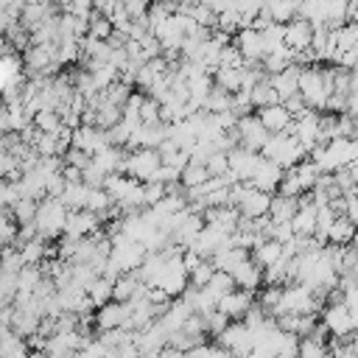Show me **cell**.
Masks as SVG:
<instances>
[{"instance_id":"1","label":"cell","mask_w":358,"mask_h":358,"mask_svg":"<svg viewBox=\"0 0 358 358\" xmlns=\"http://www.w3.org/2000/svg\"><path fill=\"white\" fill-rule=\"evenodd\" d=\"M299 95L310 112H324L327 98L333 95V67L308 64L299 70Z\"/></svg>"},{"instance_id":"2","label":"cell","mask_w":358,"mask_h":358,"mask_svg":"<svg viewBox=\"0 0 358 358\" xmlns=\"http://www.w3.org/2000/svg\"><path fill=\"white\" fill-rule=\"evenodd\" d=\"M358 159V137L355 140H330L324 145H316L310 151V162L319 168V173H336L350 168Z\"/></svg>"},{"instance_id":"3","label":"cell","mask_w":358,"mask_h":358,"mask_svg":"<svg viewBox=\"0 0 358 358\" xmlns=\"http://www.w3.org/2000/svg\"><path fill=\"white\" fill-rule=\"evenodd\" d=\"M260 157L268 159V162H274V165H280L282 171H291V168H296L308 157V151L291 134H271L268 143L263 145Z\"/></svg>"},{"instance_id":"4","label":"cell","mask_w":358,"mask_h":358,"mask_svg":"<svg viewBox=\"0 0 358 358\" xmlns=\"http://www.w3.org/2000/svg\"><path fill=\"white\" fill-rule=\"evenodd\" d=\"M64 224H67V207L59 201V199H42L36 201V215H34V229L39 238H53V235H62L64 232Z\"/></svg>"},{"instance_id":"5","label":"cell","mask_w":358,"mask_h":358,"mask_svg":"<svg viewBox=\"0 0 358 358\" xmlns=\"http://www.w3.org/2000/svg\"><path fill=\"white\" fill-rule=\"evenodd\" d=\"M159 165H162V162H159V154H157V151H151V148H137V151L126 154V159H123V173H126L129 179H134V182H148Z\"/></svg>"},{"instance_id":"6","label":"cell","mask_w":358,"mask_h":358,"mask_svg":"<svg viewBox=\"0 0 358 358\" xmlns=\"http://www.w3.org/2000/svg\"><path fill=\"white\" fill-rule=\"evenodd\" d=\"M215 344L224 347L232 358H243V355L252 352V333H249V327L243 322H229L224 327V333L215 338Z\"/></svg>"},{"instance_id":"7","label":"cell","mask_w":358,"mask_h":358,"mask_svg":"<svg viewBox=\"0 0 358 358\" xmlns=\"http://www.w3.org/2000/svg\"><path fill=\"white\" fill-rule=\"evenodd\" d=\"M235 131H238V145L246 148V151H255V154H260L263 145H266L268 137H271V134L263 129V123L257 120V115L241 117V120L235 123Z\"/></svg>"},{"instance_id":"8","label":"cell","mask_w":358,"mask_h":358,"mask_svg":"<svg viewBox=\"0 0 358 358\" xmlns=\"http://www.w3.org/2000/svg\"><path fill=\"white\" fill-rule=\"evenodd\" d=\"M319 322L324 324V330H327L333 338H347V336L358 333V327H355V322H352L350 310H347L341 302H336V305H324V310H322V319H319Z\"/></svg>"},{"instance_id":"9","label":"cell","mask_w":358,"mask_h":358,"mask_svg":"<svg viewBox=\"0 0 358 358\" xmlns=\"http://www.w3.org/2000/svg\"><path fill=\"white\" fill-rule=\"evenodd\" d=\"M260 159H263L260 154H255V151H246V148L235 145L232 151H227V165H229V176H232L235 182H249V179H252V173L257 171Z\"/></svg>"},{"instance_id":"10","label":"cell","mask_w":358,"mask_h":358,"mask_svg":"<svg viewBox=\"0 0 358 358\" xmlns=\"http://www.w3.org/2000/svg\"><path fill=\"white\" fill-rule=\"evenodd\" d=\"M70 148H78V151H84V154L92 157V154L109 148L106 131H101V129H95V126H78V129L70 134Z\"/></svg>"},{"instance_id":"11","label":"cell","mask_w":358,"mask_h":358,"mask_svg":"<svg viewBox=\"0 0 358 358\" xmlns=\"http://www.w3.org/2000/svg\"><path fill=\"white\" fill-rule=\"evenodd\" d=\"M232 45L241 50V56H243L246 64L263 62V56H266L263 36H260V31H255V28H243V31H238L235 39H232Z\"/></svg>"},{"instance_id":"12","label":"cell","mask_w":358,"mask_h":358,"mask_svg":"<svg viewBox=\"0 0 358 358\" xmlns=\"http://www.w3.org/2000/svg\"><path fill=\"white\" fill-rule=\"evenodd\" d=\"M252 305H255V296L246 294V291H238V288H235V291H229V294H224V296L218 299L215 310L224 313L229 322H241Z\"/></svg>"},{"instance_id":"13","label":"cell","mask_w":358,"mask_h":358,"mask_svg":"<svg viewBox=\"0 0 358 358\" xmlns=\"http://www.w3.org/2000/svg\"><path fill=\"white\" fill-rule=\"evenodd\" d=\"M282 176H285V171H282L280 165H274V162H268V159H260L257 171L252 173V179H249L246 185H252L255 190H260V193H268V196H271V193L280 187Z\"/></svg>"},{"instance_id":"14","label":"cell","mask_w":358,"mask_h":358,"mask_svg":"<svg viewBox=\"0 0 358 358\" xmlns=\"http://www.w3.org/2000/svg\"><path fill=\"white\" fill-rule=\"evenodd\" d=\"M101 229V218L87 213V210H76V213H67V224H64V238H90L92 232Z\"/></svg>"},{"instance_id":"15","label":"cell","mask_w":358,"mask_h":358,"mask_svg":"<svg viewBox=\"0 0 358 358\" xmlns=\"http://www.w3.org/2000/svg\"><path fill=\"white\" fill-rule=\"evenodd\" d=\"M310 42H313V28H310L305 20L294 17V20L285 25L282 45H285L288 50H294V53H305V50H310Z\"/></svg>"},{"instance_id":"16","label":"cell","mask_w":358,"mask_h":358,"mask_svg":"<svg viewBox=\"0 0 358 358\" xmlns=\"http://www.w3.org/2000/svg\"><path fill=\"white\" fill-rule=\"evenodd\" d=\"M255 115H257V120L263 123V129H266L268 134H288V131H291L294 117L288 115V109H285L282 103H277V106H266V109H257Z\"/></svg>"},{"instance_id":"17","label":"cell","mask_w":358,"mask_h":358,"mask_svg":"<svg viewBox=\"0 0 358 358\" xmlns=\"http://www.w3.org/2000/svg\"><path fill=\"white\" fill-rule=\"evenodd\" d=\"M145 294H148V285H143L134 271L131 274H120L115 280V285H112V299L115 302H123V305H129L134 299H143Z\"/></svg>"},{"instance_id":"18","label":"cell","mask_w":358,"mask_h":358,"mask_svg":"<svg viewBox=\"0 0 358 358\" xmlns=\"http://www.w3.org/2000/svg\"><path fill=\"white\" fill-rule=\"evenodd\" d=\"M126 322H129V305H123V302H106L103 308H98V313H95V324H98V330L101 333H106V330H117V327H126Z\"/></svg>"},{"instance_id":"19","label":"cell","mask_w":358,"mask_h":358,"mask_svg":"<svg viewBox=\"0 0 358 358\" xmlns=\"http://www.w3.org/2000/svg\"><path fill=\"white\" fill-rule=\"evenodd\" d=\"M229 277H232L235 288H238V291H246V294H255V291L263 285V268H257V266L252 263V257H246L241 266H235Z\"/></svg>"},{"instance_id":"20","label":"cell","mask_w":358,"mask_h":358,"mask_svg":"<svg viewBox=\"0 0 358 358\" xmlns=\"http://www.w3.org/2000/svg\"><path fill=\"white\" fill-rule=\"evenodd\" d=\"M299 64H291V67H285V70H280L277 76H268V84L274 87V92H277V98H280V103L282 101H288L291 95H296L299 92Z\"/></svg>"},{"instance_id":"21","label":"cell","mask_w":358,"mask_h":358,"mask_svg":"<svg viewBox=\"0 0 358 358\" xmlns=\"http://www.w3.org/2000/svg\"><path fill=\"white\" fill-rule=\"evenodd\" d=\"M201 218H204V224L218 227V229L227 232V235H232V232L238 229V224H241V213H238L235 207H207V210L201 213Z\"/></svg>"},{"instance_id":"22","label":"cell","mask_w":358,"mask_h":358,"mask_svg":"<svg viewBox=\"0 0 358 358\" xmlns=\"http://www.w3.org/2000/svg\"><path fill=\"white\" fill-rule=\"evenodd\" d=\"M190 316H193V310H190V308H187L182 299H173V302L165 308V313H162L157 322H159V327H162L168 336H173L176 330H182V324H185Z\"/></svg>"},{"instance_id":"23","label":"cell","mask_w":358,"mask_h":358,"mask_svg":"<svg viewBox=\"0 0 358 358\" xmlns=\"http://www.w3.org/2000/svg\"><path fill=\"white\" fill-rule=\"evenodd\" d=\"M355 235H358V227L347 215H336V221L327 232V243L330 246H350L355 241Z\"/></svg>"},{"instance_id":"24","label":"cell","mask_w":358,"mask_h":358,"mask_svg":"<svg viewBox=\"0 0 358 358\" xmlns=\"http://www.w3.org/2000/svg\"><path fill=\"white\" fill-rule=\"evenodd\" d=\"M249 257V252L246 249H241V246H224L221 252H215L213 257H210V263L215 266V271H227V274H232V268L235 266H241L243 260Z\"/></svg>"},{"instance_id":"25","label":"cell","mask_w":358,"mask_h":358,"mask_svg":"<svg viewBox=\"0 0 358 358\" xmlns=\"http://www.w3.org/2000/svg\"><path fill=\"white\" fill-rule=\"evenodd\" d=\"M299 201L296 199H285V196H271V204H268V221L274 224H291L294 213H296Z\"/></svg>"},{"instance_id":"26","label":"cell","mask_w":358,"mask_h":358,"mask_svg":"<svg viewBox=\"0 0 358 358\" xmlns=\"http://www.w3.org/2000/svg\"><path fill=\"white\" fill-rule=\"evenodd\" d=\"M249 257H252V263L257 266V268H268V266H274L280 257H282V246L280 243H274V241H263V243H257L252 252H249Z\"/></svg>"},{"instance_id":"27","label":"cell","mask_w":358,"mask_h":358,"mask_svg":"<svg viewBox=\"0 0 358 358\" xmlns=\"http://www.w3.org/2000/svg\"><path fill=\"white\" fill-rule=\"evenodd\" d=\"M243 67H246V64H243ZM243 67H241V70H215V73H213V84H215L218 90L229 92V95L241 92V90H243Z\"/></svg>"},{"instance_id":"28","label":"cell","mask_w":358,"mask_h":358,"mask_svg":"<svg viewBox=\"0 0 358 358\" xmlns=\"http://www.w3.org/2000/svg\"><path fill=\"white\" fill-rule=\"evenodd\" d=\"M249 101H252V109H266V106H277L280 98L274 92V87L268 84V78H263L260 84H255L249 90Z\"/></svg>"},{"instance_id":"29","label":"cell","mask_w":358,"mask_h":358,"mask_svg":"<svg viewBox=\"0 0 358 358\" xmlns=\"http://www.w3.org/2000/svg\"><path fill=\"white\" fill-rule=\"evenodd\" d=\"M20 249V255H22V260H25V266H39V263H45V257H48V243H45V238H31V241H25V243H20L17 246Z\"/></svg>"},{"instance_id":"30","label":"cell","mask_w":358,"mask_h":358,"mask_svg":"<svg viewBox=\"0 0 358 358\" xmlns=\"http://www.w3.org/2000/svg\"><path fill=\"white\" fill-rule=\"evenodd\" d=\"M229 106H232V95L224 92V90H218V87L213 84L210 95H207L204 103H201V112H207V115H224V112H229Z\"/></svg>"},{"instance_id":"31","label":"cell","mask_w":358,"mask_h":358,"mask_svg":"<svg viewBox=\"0 0 358 358\" xmlns=\"http://www.w3.org/2000/svg\"><path fill=\"white\" fill-rule=\"evenodd\" d=\"M31 126L39 131V134H59L64 126H62V117H59V112H53V109H45V112H36L34 115V120H31ZM70 131V129H67Z\"/></svg>"},{"instance_id":"32","label":"cell","mask_w":358,"mask_h":358,"mask_svg":"<svg viewBox=\"0 0 358 358\" xmlns=\"http://www.w3.org/2000/svg\"><path fill=\"white\" fill-rule=\"evenodd\" d=\"M17 81H20V59L11 56V53L0 56V95H3L11 84H17Z\"/></svg>"},{"instance_id":"33","label":"cell","mask_w":358,"mask_h":358,"mask_svg":"<svg viewBox=\"0 0 358 358\" xmlns=\"http://www.w3.org/2000/svg\"><path fill=\"white\" fill-rule=\"evenodd\" d=\"M207 179H210V173H207V168L199 165V162H187V165L182 168V173H179V185H182L185 190H190V187H201Z\"/></svg>"},{"instance_id":"34","label":"cell","mask_w":358,"mask_h":358,"mask_svg":"<svg viewBox=\"0 0 358 358\" xmlns=\"http://www.w3.org/2000/svg\"><path fill=\"white\" fill-rule=\"evenodd\" d=\"M296 6L299 3H268V6H263V11L274 25H288L296 17Z\"/></svg>"},{"instance_id":"35","label":"cell","mask_w":358,"mask_h":358,"mask_svg":"<svg viewBox=\"0 0 358 358\" xmlns=\"http://www.w3.org/2000/svg\"><path fill=\"white\" fill-rule=\"evenodd\" d=\"M112 22L106 20V17H101L95 8H92V14H90V20H87V36H92V39H98V42H109L112 39Z\"/></svg>"},{"instance_id":"36","label":"cell","mask_w":358,"mask_h":358,"mask_svg":"<svg viewBox=\"0 0 358 358\" xmlns=\"http://www.w3.org/2000/svg\"><path fill=\"white\" fill-rule=\"evenodd\" d=\"M112 280H106V277H98L90 288H87V296H90V302H92V308H103L106 302H112Z\"/></svg>"},{"instance_id":"37","label":"cell","mask_w":358,"mask_h":358,"mask_svg":"<svg viewBox=\"0 0 358 358\" xmlns=\"http://www.w3.org/2000/svg\"><path fill=\"white\" fill-rule=\"evenodd\" d=\"M291 173L299 179V185H302V190H305V193H310V190H313V185H316V182H319V176H322V173H319V168H316L310 159H302L296 168H291Z\"/></svg>"},{"instance_id":"38","label":"cell","mask_w":358,"mask_h":358,"mask_svg":"<svg viewBox=\"0 0 358 358\" xmlns=\"http://www.w3.org/2000/svg\"><path fill=\"white\" fill-rule=\"evenodd\" d=\"M22 268H25V260H22L17 246H8V249L0 252V274H14L17 277Z\"/></svg>"},{"instance_id":"39","label":"cell","mask_w":358,"mask_h":358,"mask_svg":"<svg viewBox=\"0 0 358 358\" xmlns=\"http://www.w3.org/2000/svg\"><path fill=\"white\" fill-rule=\"evenodd\" d=\"M53 56H56V64H59V67H62V64H73V62L81 56V45H78V39H59Z\"/></svg>"},{"instance_id":"40","label":"cell","mask_w":358,"mask_h":358,"mask_svg":"<svg viewBox=\"0 0 358 358\" xmlns=\"http://www.w3.org/2000/svg\"><path fill=\"white\" fill-rule=\"evenodd\" d=\"M34 215H36V201L34 199H20L14 207H11V218H14V224H20V227H28V224H34Z\"/></svg>"},{"instance_id":"41","label":"cell","mask_w":358,"mask_h":358,"mask_svg":"<svg viewBox=\"0 0 358 358\" xmlns=\"http://www.w3.org/2000/svg\"><path fill=\"white\" fill-rule=\"evenodd\" d=\"M42 277H45V274H42L36 266H25V268L17 274V294H34Z\"/></svg>"},{"instance_id":"42","label":"cell","mask_w":358,"mask_h":358,"mask_svg":"<svg viewBox=\"0 0 358 358\" xmlns=\"http://www.w3.org/2000/svg\"><path fill=\"white\" fill-rule=\"evenodd\" d=\"M327 344L308 336V338H299V347H296V358H327Z\"/></svg>"},{"instance_id":"43","label":"cell","mask_w":358,"mask_h":358,"mask_svg":"<svg viewBox=\"0 0 358 358\" xmlns=\"http://www.w3.org/2000/svg\"><path fill=\"white\" fill-rule=\"evenodd\" d=\"M215 299H221L224 294H229V291H235V282H232V277L227 274V271H215L213 277H210V282L204 285Z\"/></svg>"},{"instance_id":"44","label":"cell","mask_w":358,"mask_h":358,"mask_svg":"<svg viewBox=\"0 0 358 358\" xmlns=\"http://www.w3.org/2000/svg\"><path fill=\"white\" fill-rule=\"evenodd\" d=\"M20 199H22L20 182H17V179H8V182L0 179V210H3V207H14Z\"/></svg>"},{"instance_id":"45","label":"cell","mask_w":358,"mask_h":358,"mask_svg":"<svg viewBox=\"0 0 358 358\" xmlns=\"http://www.w3.org/2000/svg\"><path fill=\"white\" fill-rule=\"evenodd\" d=\"M17 299V277L14 274H0V310L11 308Z\"/></svg>"},{"instance_id":"46","label":"cell","mask_w":358,"mask_h":358,"mask_svg":"<svg viewBox=\"0 0 358 358\" xmlns=\"http://www.w3.org/2000/svg\"><path fill=\"white\" fill-rule=\"evenodd\" d=\"M215 274V266L210 263V260H201L190 274H187V280H190V288H204L207 282H210V277Z\"/></svg>"},{"instance_id":"47","label":"cell","mask_w":358,"mask_h":358,"mask_svg":"<svg viewBox=\"0 0 358 358\" xmlns=\"http://www.w3.org/2000/svg\"><path fill=\"white\" fill-rule=\"evenodd\" d=\"M14 241H17L14 218H11V213L0 210V252H3V249H8V243H14Z\"/></svg>"},{"instance_id":"48","label":"cell","mask_w":358,"mask_h":358,"mask_svg":"<svg viewBox=\"0 0 358 358\" xmlns=\"http://www.w3.org/2000/svg\"><path fill=\"white\" fill-rule=\"evenodd\" d=\"M201 322H204V333H207V336H215V338H218V336L224 333V327L229 324V319H227L224 313H218V310L201 316Z\"/></svg>"},{"instance_id":"49","label":"cell","mask_w":358,"mask_h":358,"mask_svg":"<svg viewBox=\"0 0 358 358\" xmlns=\"http://www.w3.org/2000/svg\"><path fill=\"white\" fill-rule=\"evenodd\" d=\"M204 168H207V173H210V176H227V173H229V165H227V154H224V151H215V154H210V159L204 162Z\"/></svg>"},{"instance_id":"50","label":"cell","mask_w":358,"mask_h":358,"mask_svg":"<svg viewBox=\"0 0 358 358\" xmlns=\"http://www.w3.org/2000/svg\"><path fill=\"white\" fill-rule=\"evenodd\" d=\"M140 123H162L159 120V103L154 98H148V95L140 103Z\"/></svg>"},{"instance_id":"51","label":"cell","mask_w":358,"mask_h":358,"mask_svg":"<svg viewBox=\"0 0 358 358\" xmlns=\"http://www.w3.org/2000/svg\"><path fill=\"white\" fill-rule=\"evenodd\" d=\"M90 162H92V157H90V154H84V151H78V148H67V151H64V165H70V168L87 171V168H90Z\"/></svg>"},{"instance_id":"52","label":"cell","mask_w":358,"mask_h":358,"mask_svg":"<svg viewBox=\"0 0 358 358\" xmlns=\"http://www.w3.org/2000/svg\"><path fill=\"white\" fill-rule=\"evenodd\" d=\"M344 215L358 227V196H347V207H344Z\"/></svg>"},{"instance_id":"53","label":"cell","mask_w":358,"mask_h":358,"mask_svg":"<svg viewBox=\"0 0 358 358\" xmlns=\"http://www.w3.org/2000/svg\"><path fill=\"white\" fill-rule=\"evenodd\" d=\"M162 358H187V352H179V350H173V347H165V350H162Z\"/></svg>"},{"instance_id":"54","label":"cell","mask_w":358,"mask_h":358,"mask_svg":"<svg viewBox=\"0 0 358 358\" xmlns=\"http://www.w3.org/2000/svg\"><path fill=\"white\" fill-rule=\"evenodd\" d=\"M140 358H162V352H140Z\"/></svg>"},{"instance_id":"55","label":"cell","mask_w":358,"mask_h":358,"mask_svg":"<svg viewBox=\"0 0 358 358\" xmlns=\"http://www.w3.org/2000/svg\"><path fill=\"white\" fill-rule=\"evenodd\" d=\"M327 358H330V355H327Z\"/></svg>"},{"instance_id":"56","label":"cell","mask_w":358,"mask_h":358,"mask_svg":"<svg viewBox=\"0 0 358 358\" xmlns=\"http://www.w3.org/2000/svg\"><path fill=\"white\" fill-rule=\"evenodd\" d=\"M355 338H358V336H355Z\"/></svg>"}]
</instances>
